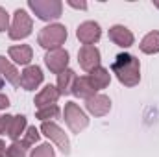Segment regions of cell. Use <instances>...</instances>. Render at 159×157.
<instances>
[{
    "label": "cell",
    "instance_id": "9c48e42d",
    "mask_svg": "<svg viewBox=\"0 0 159 157\" xmlns=\"http://www.w3.org/2000/svg\"><path fill=\"white\" fill-rule=\"evenodd\" d=\"M102 56L96 46H81L78 52V63L85 72H93L94 69L100 67Z\"/></svg>",
    "mask_w": 159,
    "mask_h": 157
},
{
    "label": "cell",
    "instance_id": "2e32d148",
    "mask_svg": "<svg viewBox=\"0 0 159 157\" xmlns=\"http://www.w3.org/2000/svg\"><path fill=\"white\" fill-rule=\"evenodd\" d=\"M26 128H28V124H26V117H24V115H15V117H11V122H9V126H7L6 135L15 142V141L20 139V135H24Z\"/></svg>",
    "mask_w": 159,
    "mask_h": 157
},
{
    "label": "cell",
    "instance_id": "4dcf8cb0",
    "mask_svg": "<svg viewBox=\"0 0 159 157\" xmlns=\"http://www.w3.org/2000/svg\"><path fill=\"white\" fill-rule=\"evenodd\" d=\"M154 6H156V7H159V2H154Z\"/></svg>",
    "mask_w": 159,
    "mask_h": 157
},
{
    "label": "cell",
    "instance_id": "d6986e66",
    "mask_svg": "<svg viewBox=\"0 0 159 157\" xmlns=\"http://www.w3.org/2000/svg\"><path fill=\"white\" fill-rule=\"evenodd\" d=\"M139 48H141L143 54H148V56L159 54V32H150V34H146V35L143 37V41H141Z\"/></svg>",
    "mask_w": 159,
    "mask_h": 157
},
{
    "label": "cell",
    "instance_id": "5bb4252c",
    "mask_svg": "<svg viewBox=\"0 0 159 157\" xmlns=\"http://www.w3.org/2000/svg\"><path fill=\"white\" fill-rule=\"evenodd\" d=\"M59 91L57 87L54 85H44V89H41V92L35 96L34 104L37 109H43V107H50V105H56V102L59 100Z\"/></svg>",
    "mask_w": 159,
    "mask_h": 157
},
{
    "label": "cell",
    "instance_id": "4fadbf2b",
    "mask_svg": "<svg viewBox=\"0 0 159 157\" xmlns=\"http://www.w3.org/2000/svg\"><path fill=\"white\" fill-rule=\"evenodd\" d=\"M7 54H9V57L17 65H24V67H30V63L34 59V50H32L30 44H15V46H9Z\"/></svg>",
    "mask_w": 159,
    "mask_h": 157
},
{
    "label": "cell",
    "instance_id": "7402d4cb",
    "mask_svg": "<svg viewBox=\"0 0 159 157\" xmlns=\"http://www.w3.org/2000/svg\"><path fill=\"white\" fill-rule=\"evenodd\" d=\"M39 139H41L39 129H35V126H30V128H26V131H24L20 142H22L26 148H30V146H34L35 142H39Z\"/></svg>",
    "mask_w": 159,
    "mask_h": 157
},
{
    "label": "cell",
    "instance_id": "9a60e30c",
    "mask_svg": "<svg viewBox=\"0 0 159 157\" xmlns=\"http://www.w3.org/2000/svg\"><path fill=\"white\" fill-rule=\"evenodd\" d=\"M70 92H72L74 96H78V98L89 100L91 96L98 94V89L93 85V81L89 79V76H80V78H76V81H74Z\"/></svg>",
    "mask_w": 159,
    "mask_h": 157
},
{
    "label": "cell",
    "instance_id": "7c38bea8",
    "mask_svg": "<svg viewBox=\"0 0 159 157\" xmlns=\"http://www.w3.org/2000/svg\"><path fill=\"white\" fill-rule=\"evenodd\" d=\"M109 39L113 41L117 46H120V48H129L135 43V37H133L131 30H128L122 24H115V26L109 28Z\"/></svg>",
    "mask_w": 159,
    "mask_h": 157
},
{
    "label": "cell",
    "instance_id": "ba28073f",
    "mask_svg": "<svg viewBox=\"0 0 159 157\" xmlns=\"http://www.w3.org/2000/svg\"><path fill=\"white\" fill-rule=\"evenodd\" d=\"M69 52L63 50V48H57V50H50L46 52L44 56V63L48 67V70L52 74H61L63 70L69 69Z\"/></svg>",
    "mask_w": 159,
    "mask_h": 157
},
{
    "label": "cell",
    "instance_id": "cb8c5ba5",
    "mask_svg": "<svg viewBox=\"0 0 159 157\" xmlns=\"http://www.w3.org/2000/svg\"><path fill=\"white\" fill-rule=\"evenodd\" d=\"M30 157H56V152L50 144H41L37 148H34Z\"/></svg>",
    "mask_w": 159,
    "mask_h": 157
},
{
    "label": "cell",
    "instance_id": "ac0fdd59",
    "mask_svg": "<svg viewBox=\"0 0 159 157\" xmlns=\"http://www.w3.org/2000/svg\"><path fill=\"white\" fill-rule=\"evenodd\" d=\"M76 72L72 70V69H67V70H63L61 74H57V91H59V94H70V91H72V85H74V81H76Z\"/></svg>",
    "mask_w": 159,
    "mask_h": 157
},
{
    "label": "cell",
    "instance_id": "277c9868",
    "mask_svg": "<svg viewBox=\"0 0 159 157\" xmlns=\"http://www.w3.org/2000/svg\"><path fill=\"white\" fill-rule=\"evenodd\" d=\"M34 30V20L32 17L28 15L26 9H17L13 13V22L9 26V39L11 41H20V39H26Z\"/></svg>",
    "mask_w": 159,
    "mask_h": 157
},
{
    "label": "cell",
    "instance_id": "ffe728a7",
    "mask_svg": "<svg viewBox=\"0 0 159 157\" xmlns=\"http://www.w3.org/2000/svg\"><path fill=\"white\" fill-rule=\"evenodd\" d=\"M89 79H91L93 85L100 91V89H106V87L109 85V81H111V74H109L107 69L98 67V69H94L93 72H89Z\"/></svg>",
    "mask_w": 159,
    "mask_h": 157
},
{
    "label": "cell",
    "instance_id": "484cf974",
    "mask_svg": "<svg viewBox=\"0 0 159 157\" xmlns=\"http://www.w3.org/2000/svg\"><path fill=\"white\" fill-rule=\"evenodd\" d=\"M11 122V115H2L0 117V135H4L7 131V126Z\"/></svg>",
    "mask_w": 159,
    "mask_h": 157
},
{
    "label": "cell",
    "instance_id": "30bf717a",
    "mask_svg": "<svg viewBox=\"0 0 159 157\" xmlns=\"http://www.w3.org/2000/svg\"><path fill=\"white\" fill-rule=\"evenodd\" d=\"M43 79H44V74H43L41 67L30 65V67H26L20 72V87L24 91H35L41 83H43Z\"/></svg>",
    "mask_w": 159,
    "mask_h": 157
},
{
    "label": "cell",
    "instance_id": "5b68a950",
    "mask_svg": "<svg viewBox=\"0 0 159 157\" xmlns=\"http://www.w3.org/2000/svg\"><path fill=\"white\" fill-rule=\"evenodd\" d=\"M63 115H65V122H67V126H69V129H70L72 133H81V131L89 126L87 115L80 109V105L74 104V102H67V104H65Z\"/></svg>",
    "mask_w": 159,
    "mask_h": 157
},
{
    "label": "cell",
    "instance_id": "6da1fadb",
    "mask_svg": "<svg viewBox=\"0 0 159 157\" xmlns=\"http://www.w3.org/2000/svg\"><path fill=\"white\" fill-rule=\"evenodd\" d=\"M111 72L122 85L135 87L141 81V63L131 54H119L111 65Z\"/></svg>",
    "mask_w": 159,
    "mask_h": 157
},
{
    "label": "cell",
    "instance_id": "4316f807",
    "mask_svg": "<svg viewBox=\"0 0 159 157\" xmlns=\"http://www.w3.org/2000/svg\"><path fill=\"white\" fill-rule=\"evenodd\" d=\"M67 4H69V6H70V7H76V9H87V4H85V2H72V0H69V2H67Z\"/></svg>",
    "mask_w": 159,
    "mask_h": 157
},
{
    "label": "cell",
    "instance_id": "f546056e",
    "mask_svg": "<svg viewBox=\"0 0 159 157\" xmlns=\"http://www.w3.org/2000/svg\"><path fill=\"white\" fill-rule=\"evenodd\" d=\"M0 157H7V154H6V150H4V152H0Z\"/></svg>",
    "mask_w": 159,
    "mask_h": 157
},
{
    "label": "cell",
    "instance_id": "8992f818",
    "mask_svg": "<svg viewBox=\"0 0 159 157\" xmlns=\"http://www.w3.org/2000/svg\"><path fill=\"white\" fill-rule=\"evenodd\" d=\"M41 131L65 154V155H69L70 154V142H69V137L65 135V131L56 124V122H43V126H41Z\"/></svg>",
    "mask_w": 159,
    "mask_h": 157
},
{
    "label": "cell",
    "instance_id": "44dd1931",
    "mask_svg": "<svg viewBox=\"0 0 159 157\" xmlns=\"http://www.w3.org/2000/svg\"><path fill=\"white\" fill-rule=\"evenodd\" d=\"M57 115H59V107L57 105H50V107L37 109L35 118H39L41 122H52V118H57Z\"/></svg>",
    "mask_w": 159,
    "mask_h": 157
},
{
    "label": "cell",
    "instance_id": "52a82bcc",
    "mask_svg": "<svg viewBox=\"0 0 159 157\" xmlns=\"http://www.w3.org/2000/svg\"><path fill=\"white\" fill-rule=\"evenodd\" d=\"M76 37L80 39V43L83 46H93L94 43H98L102 37V30H100V24L94 22V20H85L81 22L76 30Z\"/></svg>",
    "mask_w": 159,
    "mask_h": 157
},
{
    "label": "cell",
    "instance_id": "f1b7e54d",
    "mask_svg": "<svg viewBox=\"0 0 159 157\" xmlns=\"http://www.w3.org/2000/svg\"><path fill=\"white\" fill-rule=\"evenodd\" d=\"M6 150V142L4 141H0V152H4Z\"/></svg>",
    "mask_w": 159,
    "mask_h": 157
},
{
    "label": "cell",
    "instance_id": "603a6c76",
    "mask_svg": "<svg viewBox=\"0 0 159 157\" xmlns=\"http://www.w3.org/2000/svg\"><path fill=\"white\" fill-rule=\"evenodd\" d=\"M26 150L28 148L20 141H15L11 146L6 148V154H7V157H26Z\"/></svg>",
    "mask_w": 159,
    "mask_h": 157
},
{
    "label": "cell",
    "instance_id": "83f0119b",
    "mask_svg": "<svg viewBox=\"0 0 159 157\" xmlns=\"http://www.w3.org/2000/svg\"><path fill=\"white\" fill-rule=\"evenodd\" d=\"M9 105V98L6 94H0V109H6Z\"/></svg>",
    "mask_w": 159,
    "mask_h": 157
},
{
    "label": "cell",
    "instance_id": "e0dca14e",
    "mask_svg": "<svg viewBox=\"0 0 159 157\" xmlns=\"http://www.w3.org/2000/svg\"><path fill=\"white\" fill-rule=\"evenodd\" d=\"M0 76L6 81H9L11 85H20V74H19V70L4 56H0Z\"/></svg>",
    "mask_w": 159,
    "mask_h": 157
},
{
    "label": "cell",
    "instance_id": "d4e9b609",
    "mask_svg": "<svg viewBox=\"0 0 159 157\" xmlns=\"http://www.w3.org/2000/svg\"><path fill=\"white\" fill-rule=\"evenodd\" d=\"M9 32V13L4 9V7H0V32Z\"/></svg>",
    "mask_w": 159,
    "mask_h": 157
},
{
    "label": "cell",
    "instance_id": "7a4b0ae2",
    "mask_svg": "<svg viewBox=\"0 0 159 157\" xmlns=\"http://www.w3.org/2000/svg\"><path fill=\"white\" fill-rule=\"evenodd\" d=\"M67 41V28L63 24H50V26H44L37 35V44L44 50H57L61 48V44H65Z\"/></svg>",
    "mask_w": 159,
    "mask_h": 157
},
{
    "label": "cell",
    "instance_id": "3957f363",
    "mask_svg": "<svg viewBox=\"0 0 159 157\" xmlns=\"http://www.w3.org/2000/svg\"><path fill=\"white\" fill-rule=\"evenodd\" d=\"M28 7L41 20H56L63 15V4L59 0H28Z\"/></svg>",
    "mask_w": 159,
    "mask_h": 157
},
{
    "label": "cell",
    "instance_id": "8fae6325",
    "mask_svg": "<svg viewBox=\"0 0 159 157\" xmlns=\"http://www.w3.org/2000/svg\"><path fill=\"white\" fill-rule=\"evenodd\" d=\"M85 109L93 117H106L111 111V100L106 94H94L89 100H85Z\"/></svg>",
    "mask_w": 159,
    "mask_h": 157
}]
</instances>
